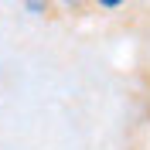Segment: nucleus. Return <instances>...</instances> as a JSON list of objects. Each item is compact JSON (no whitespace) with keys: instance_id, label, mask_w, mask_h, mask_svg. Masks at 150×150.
Wrapping results in <instances>:
<instances>
[{"instance_id":"nucleus-1","label":"nucleus","mask_w":150,"mask_h":150,"mask_svg":"<svg viewBox=\"0 0 150 150\" xmlns=\"http://www.w3.org/2000/svg\"><path fill=\"white\" fill-rule=\"evenodd\" d=\"M24 7H28L31 14H48V4H41V0H31V4H24Z\"/></svg>"},{"instance_id":"nucleus-2","label":"nucleus","mask_w":150,"mask_h":150,"mask_svg":"<svg viewBox=\"0 0 150 150\" xmlns=\"http://www.w3.org/2000/svg\"><path fill=\"white\" fill-rule=\"evenodd\" d=\"M99 7H103V10H120L123 0H99Z\"/></svg>"}]
</instances>
